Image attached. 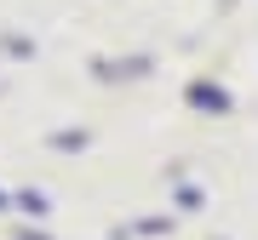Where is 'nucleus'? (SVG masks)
Instances as JSON below:
<instances>
[{
  "instance_id": "obj_1",
  "label": "nucleus",
  "mask_w": 258,
  "mask_h": 240,
  "mask_svg": "<svg viewBox=\"0 0 258 240\" xmlns=\"http://www.w3.org/2000/svg\"><path fill=\"white\" fill-rule=\"evenodd\" d=\"M189 97L201 103V109H230V97H224V86H207V80H195V86H189Z\"/></svg>"
}]
</instances>
